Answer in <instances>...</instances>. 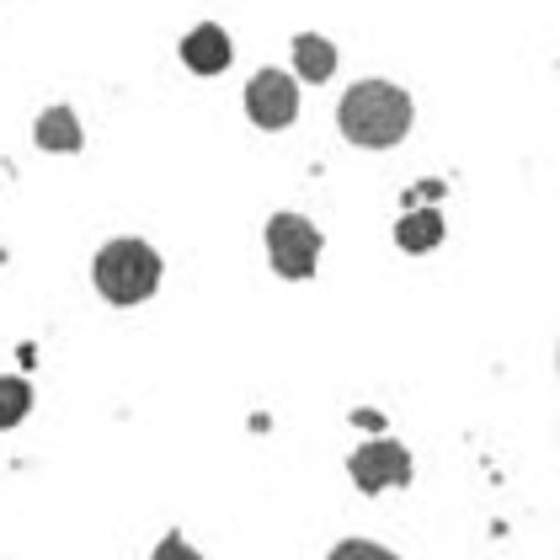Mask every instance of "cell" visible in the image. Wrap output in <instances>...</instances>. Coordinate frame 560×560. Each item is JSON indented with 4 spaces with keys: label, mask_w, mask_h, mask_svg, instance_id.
<instances>
[{
    "label": "cell",
    "mask_w": 560,
    "mask_h": 560,
    "mask_svg": "<svg viewBox=\"0 0 560 560\" xmlns=\"http://www.w3.org/2000/svg\"><path fill=\"white\" fill-rule=\"evenodd\" d=\"M411 96L389 81H358L337 107V124L358 150H389L411 133Z\"/></svg>",
    "instance_id": "cell-1"
},
{
    "label": "cell",
    "mask_w": 560,
    "mask_h": 560,
    "mask_svg": "<svg viewBox=\"0 0 560 560\" xmlns=\"http://www.w3.org/2000/svg\"><path fill=\"white\" fill-rule=\"evenodd\" d=\"M91 278H96V294L107 304H139L161 289V257H155L150 241L124 235V241H107V246L96 252Z\"/></svg>",
    "instance_id": "cell-2"
},
{
    "label": "cell",
    "mask_w": 560,
    "mask_h": 560,
    "mask_svg": "<svg viewBox=\"0 0 560 560\" xmlns=\"http://www.w3.org/2000/svg\"><path fill=\"white\" fill-rule=\"evenodd\" d=\"M267 257H272V272L289 278V283H304L320 261V230L304 214H272L267 219Z\"/></svg>",
    "instance_id": "cell-3"
},
{
    "label": "cell",
    "mask_w": 560,
    "mask_h": 560,
    "mask_svg": "<svg viewBox=\"0 0 560 560\" xmlns=\"http://www.w3.org/2000/svg\"><path fill=\"white\" fill-rule=\"evenodd\" d=\"M246 113L257 129H289L300 118V86L283 70H257L246 86Z\"/></svg>",
    "instance_id": "cell-4"
},
{
    "label": "cell",
    "mask_w": 560,
    "mask_h": 560,
    "mask_svg": "<svg viewBox=\"0 0 560 560\" xmlns=\"http://www.w3.org/2000/svg\"><path fill=\"white\" fill-rule=\"evenodd\" d=\"M347 475L358 491H385V486H411V454L395 443V438H380V443H363L352 459H347Z\"/></svg>",
    "instance_id": "cell-5"
},
{
    "label": "cell",
    "mask_w": 560,
    "mask_h": 560,
    "mask_svg": "<svg viewBox=\"0 0 560 560\" xmlns=\"http://www.w3.org/2000/svg\"><path fill=\"white\" fill-rule=\"evenodd\" d=\"M182 65H187V70H198V75H219V70H230V38H224V27L198 22V27L182 38Z\"/></svg>",
    "instance_id": "cell-6"
},
{
    "label": "cell",
    "mask_w": 560,
    "mask_h": 560,
    "mask_svg": "<svg viewBox=\"0 0 560 560\" xmlns=\"http://www.w3.org/2000/svg\"><path fill=\"white\" fill-rule=\"evenodd\" d=\"M294 70H300L304 81H331V70H337V48L326 44L320 33H300V38H294Z\"/></svg>",
    "instance_id": "cell-7"
},
{
    "label": "cell",
    "mask_w": 560,
    "mask_h": 560,
    "mask_svg": "<svg viewBox=\"0 0 560 560\" xmlns=\"http://www.w3.org/2000/svg\"><path fill=\"white\" fill-rule=\"evenodd\" d=\"M33 139L44 144V150H65V155H75L81 150V124H75V113L70 107H48L44 118H38V129Z\"/></svg>",
    "instance_id": "cell-8"
},
{
    "label": "cell",
    "mask_w": 560,
    "mask_h": 560,
    "mask_svg": "<svg viewBox=\"0 0 560 560\" xmlns=\"http://www.w3.org/2000/svg\"><path fill=\"white\" fill-rule=\"evenodd\" d=\"M395 241H400V252H432V246L443 241V214H438V209L406 214L395 224Z\"/></svg>",
    "instance_id": "cell-9"
},
{
    "label": "cell",
    "mask_w": 560,
    "mask_h": 560,
    "mask_svg": "<svg viewBox=\"0 0 560 560\" xmlns=\"http://www.w3.org/2000/svg\"><path fill=\"white\" fill-rule=\"evenodd\" d=\"M27 411H33V385H27L22 374H5V380H0V432L16 428Z\"/></svg>",
    "instance_id": "cell-10"
},
{
    "label": "cell",
    "mask_w": 560,
    "mask_h": 560,
    "mask_svg": "<svg viewBox=\"0 0 560 560\" xmlns=\"http://www.w3.org/2000/svg\"><path fill=\"white\" fill-rule=\"evenodd\" d=\"M331 560H400V556H389L385 545H374V539H342L331 550Z\"/></svg>",
    "instance_id": "cell-11"
},
{
    "label": "cell",
    "mask_w": 560,
    "mask_h": 560,
    "mask_svg": "<svg viewBox=\"0 0 560 560\" xmlns=\"http://www.w3.org/2000/svg\"><path fill=\"white\" fill-rule=\"evenodd\" d=\"M150 560H203V556H198V550H192L182 534H166V539L155 545V556H150Z\"/></svg>",
    "instance_id": "cell-12"
}]
</instances>
